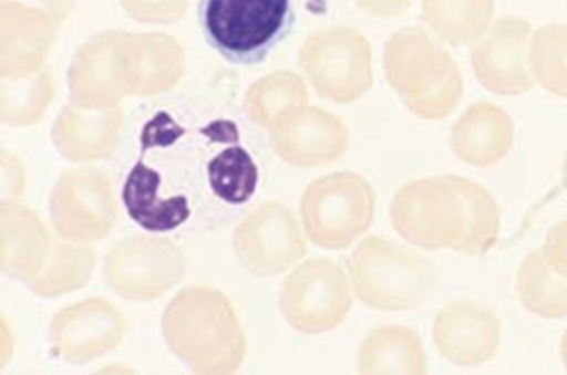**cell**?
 I'll use <instances>...</instances> for the list:
<instances>
[{
    "instance_id": "6da1fadb",
    "label": "cell",
    "mask_w": 567,
    "mask_h": 375,
    "mask_svg": "<svg viewBox=\"0 0 567 375\" xmlns=\"http://www.w3.org/2000/svg\"><path fill=\"white\" fill-rule=\"evenodd\" d=\"M393 228L419 247L453 249L471 256L487 252L501 232V209L483 186L463 178L400 196L391 210Z\"/></svg>"
},
{
    "instance_id": "7a4b0ae2",
    "label": "cell",
    "mask_w": 567,
    "mask_h": 375,
    "mask_svg": "<svg viewBox=\"0 0 567 375\" xmlns=\"http://www.w3.org/2000/svg\"><path fill=\"white\" fill-rule=\"evenodd\" d=\"M163 331L173 352L194 372L229 374L246 352L241 326L219 292L189 288L167 306Z\"/></svg>"
},
{
    "instance_id": "3957f363",
    "label": "cell",
    "mask_w": 567,
    "mask_h": 375,
    "mask_svg": "<svg viewBox=\"0 0 567 375\" xmlns=\"http://www.w3.org/2000/svg\"><path fill=\"white\" fill-rule=\"evenodd\" d=\"M197 20L207 44L227 61L261 63L288 35L292 0H198Z\"/></svg>"
},
{
    "instance_id": "277c9868",
    "label": "cell",
    "mask_w": 567,
    "mask_h": 375,
    "mask_svg": "<svg viewBox=\"0 0 567 375\" xmlns=\"http://www.w3.org/2000/svg\"><path fill=\"white\" fill-rule=\"evenodd\" d=\"M348 269L358 298L382 311L416 308L436 284L429 259L381 236L363 239L349 258Z\"/></svg>"
},
{
    "instance_id": "5b68a950",
    "label": "cell",
    "mask_w": 567,
    "mask_h": 375,
    "mask_svg": "<svg viewBox=\"0 0 567 375\" xmlns=\"http://www.w3.org/2000/svg\"><path fill=\"white\" fill-rule=\"evenodd\" d=\"M352 296L343 270L323 258L299 264L284 281L279 306L297 331L319 334L333 330L348 316Z\"/></svg>"
},
{
    "instance_id": "8992f818",
    "label": "cell",
    "mask_w": 567,
    "mask_h": 375,
    "mask_svg": "<svg viewBox=\"0 0 567 375\" xmlns=\"http://www.w3.org/2000/svg\"><path fill=\"white\" fill-rule=\"evenodd\" d=\"M233 244L245 269L257 277L281 273L306 252L295 216L279 205L262 206L247 217L235 229Z\"/></svg>"
},
{
    "instance_id": "52a82bcc",
    "label": "cell",
    "mask_w": 567,
    "mask_h": 375,
    "mask_svg": "<svg viewBox=\"0 0 567 375\" xmlns=\"http://www.w3.org/2000/svg\"><path fill=\"white\" fill-rule=\"evenodd\" d=\"M178 249L165 239L135 237L118 243L105 259L110 285L130 300L162 295L183 274Z\"/></svg>"
},
{
    "instance_id": "ba28073f",
    "label": "cell",
    "mask_w": 567,
    "mask_h": 375,
    "mask_svg": "<svg viewBox=\"0 0 567 375\" xmlns=\"http://www.w3.org/2000/svg\"><path fill=\"white\" fill-rule=\"evenodd\" d=\"M372 219L371 197L354 180H328L312 189L302 205L308 237L328 249L349 247L371 226Z\"/></svg>"
},
{
    "instance_id": "9c48e42d",
    "label": "cell",
    "mask_w": 567,
    "mask_h": 375,
    "mask_svg": "<svg viewBox=\"0 0 567 375\" xmlns=\"http://www.w3.org/2000/svg\"><path fill=\"white\" fill-rule=\"evenodd\" d=\"M530 37V23L518 17H502L487 29L472 55L477 79L487 91L517 96L533 87L528 62Z\"/></svg>"
},
{
    "instance_id": "30bf717a",
    "label": "cell",
    "mask_w": 567,
    "mask_h": 375,
    "mask_svg": "<svg viewBox=\"0 0 567 375\" xmlns=\"http://www.w3.org/2000/svg\"><path fill=\"white\" fill-rule=\"evenodd\" d=\"M439 353L451 363L472 367L493 358L502 342L498 317L475 301H458L442 309L433 324Z\"/></svg>"
},
{
    "instance_id": "8fae6325",
    "label": "cell",
    "mask_w": 567,
    "mask_h": 375,
    "mask_svg": "<svg viewBox=\"0 0 567 375\" xmlns=\"http://www.w3.org/2000/svg\"><path fill=\"white\" fill-rule=\"evenodd\" d=\"M124 323L107 301L90 299L59 313L51 329L58 353L70 362H84L116 347Z\"/></svg>"
},
{
    "instance_id": "7c38bea8",
    "label": "cell",
    "mask_w": 567,
    "mask_h": 375,
    "mask_svg": "<svg viewBox=\"0 0 567 375\" xmlns=\"http://www.w3.org/2000/svg\"><path fill=\"white\" fill-rule=\"evenodd\" d=\"M515 142V124L503 107L480 102L473 105L455 127L453 147L466 163L491 167L503 160Z\"/></svg>"
},
{
    "instance_id": "4fadbf2b",
    "label": "cell",
    "mask_w": 567,
    "mask_h": 375,
    "mask_svg": "<svg viewBox=\"0 0 567 375\" xmlns=\"http://www.w3.org/2000/svg\"><path fill=\"white\" fill-rule=\"evenodd\" d=\"M143 157L144 154H140L122 188V200L127 215L147 231L173 230L190 216L188 200L184 195L159 199L157 191L162 183L161 175L146 166Z\"/></svg>"
},
{
    "instance_id": "5bb4252c",
    "label": "cell",
    "mask_w": 567,
    "mask_h": 375,
    "mask_svg": "<svg viewBox=\"0 0 567 375\" xmlns=\"http://www.w3.org/2000/svg\"><path fill=\"white\" fill-rule=\"evenodd\" d=\"M361 374H425L427 356L419 334L403 325L385 324L369 332L358 355Z\"/></svg>"
},
{
    "instance_id": "9a60e30c",
    "label": "cell",
    "mask_w": 567,
    "mask_h": 375,
    "mask_svg": "<svg viewBox=\"0 0 567 375\" xmlns=\"http://www.w3.org/2000/svg\"><path fill=\"white\" fill-rule=\"evenodd\" d=\"M515 284L519 300L532 313L548 320L567 316V280L548 265L542 250L525 256Z\"/></svg>"
},
{
    "instance_id": "2e32d148",
    "label": "cell",
    "mask_w": 567,
    "mask_h": 375,
    "mask_svg": "<svg viewBox=\"0 0 567 375\" xmlns=\"http://www.w3.org/2000/svg\"><path fill=\"white\" fill-rule=\"evenodd\" d=\"M528 62L533 77L544 90L567 98V24L539 27L530 37Z\"/></svg>"
},
{
    "instance_id": "e0dca14e",
    "label": "cell",
    "mask_w": 567,
    "mask_h": 375,
    "mask_svg": "<svg viewBox=\"0 0 567 375\" xmlns=\"http://www.w3.org/2000/svg\"><path fill=\"white\" fill-rule=\"evenodd\" d=\"M207 176L213 192L231 205L248 201L258 184V168L239 145L229 146L213 157L207 164Z\"/></svg>"
},
{
    "instance_id": "ac0fdd59",
    "label": "cell",
    "mask_w": 567,
    "mask_h": 375,
    "mask_svg": "<svg viewBox=\"0 0 567 375\" xmlns=\"http://www.w3.org/2000/svg\"><path fill=\"white\" fill-rule=\"evenodd\" d=\"M493 0H430L432 20L450 39L467 42L484 34L493 17Z\"/></svg>"
},
{
    "instance_id": "d6986e66",
    "label": "cell",
    "mask_w": 567,
    "mask_h": 375,
    "mask_svg": "<svg viewBox=\"0 0 567 375\" xmlns=\"http://www.w3.org/2000/svg\"><path fill=\"white\" fill-rule=\"evenodd\" d=\"M9 243L8 254L2 256V260L8 259V263L2 264V269H8L9 273L19 278H35L38 268L40 269V254L49 252V238L42 225H8Z\"/></svg>"
},
{
    "instance_id": "ffe728a7",
    "label": "cell",
    "mask_w": 567,
    "mask_h": 375,
    "mask_svg": "<svg viewBox=\"0 0 567 375\" xmlns=\"http://www.w3.org/2000/svg\"><path fill=\"white\" fill-rule=\"evenodd\" d=\"M185 133L186 129L167 112L159 111L144 124L141 131V154H145L151 148L172 146Z\"/></svg>"
},
{
    "instance_id": "44dd1931",
    "label": "cell",
    "mask_w": 567,
    "mask_h": 375,
    "mask_svg": "<svg viewBox=\"0 0 567 375\" xmlns=\"http://www.w3.org/2000/svg\"><path fill=\"white\" fill-rule=\"evenodd\" d=\"M540 250L548 265L567 280V218L548 231Z\"/></svg>"
},
{
    "instance_id": "7402d4cb",
    "label": "cell",
    "mask_w": 567,
    "mask_h": 375,
    "mask_svg": "<svg viewBox=\"0 0 567 375\" xmlns=\"http://www.w3.org/2000/svg\"><path fill=\"white\" fill-rule=\"evenodd\" d=\"M199 133L214 143H238L239 133L237 125L227 119H217L199 129Z\"/></svg>"
},
{
    "instance_id": "603a6c76",
    "label": "cell",
    "mask_w": 567,
    "mask_h": 375,
    "mask_svg": "<svg viewBox=\"0 0 567 375\" xmlns=\"http://www.w3.org/2000/svg\"><path fill=\"white\" fill-rule=\"evenodd\" d=\"M560 356L564 367L567 369V330L564 332L560 341Z\"/></svg>"
},
{
    "instance_id": "cb8c5ba5",
    "label": "cell",
    "mask_w": 567,
    "mask_h": 375,
    "mask_svg": "<svg viewBox=\"0 0 567 375\" xmlns=\"http://www.w3.org/2000/svg\"><path fill=\"white\" fill-rule=\"evenodd\" d=\"M561 181L567 191V152L565 154L563 166H561Z\"/></svg>"
},
{
    "instance_id": "d4e9b609",
    "label": "cell",
    "mask_w": 567,
    "mask_h": 375,
    "mask_svg": "<svg viewBox=\"0 0 567 375\" xmlns=\"http://www.w3.org/2000/svg\"><path fill=\"white\" fill-rule=\"evenodd\" d=\"M368 1L372 3V1H373V0H368ZM391 1H392V0H390V2H391ZM384 2H385V0H378V1H377V3H384Z\"/></svg>"
},
{
    "instance_id": "484cf974",
    "label": "cell",
    "mask_w": 567,
    "mask_h": 375,
    "mask_svg": "<svg viewBox=\"0 0 567 375\" xmlns=\"http://www.w3.org/2000/svg\"><path fill=\"white\" fill-rule=\"evenodd\" d=\"M566 3H567V0H566Z\"/></svg>"
}]
</instances>
